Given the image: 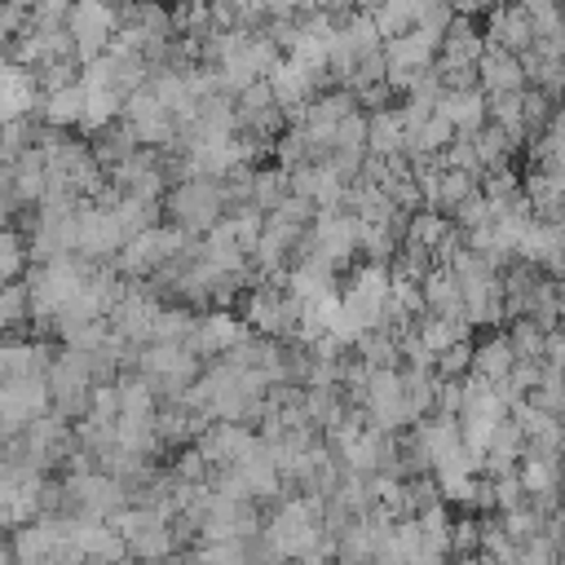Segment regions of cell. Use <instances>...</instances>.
Here are the masks:
<instances>
[{
	"label": "cell",
	"mask_w": 565,
	"mask_h": 565,
	"mask_svg": "<svg viewBox=\"0 0 565 565\" xmlns=\"http://www.w3.org/2000/svg\"><path fill=\"white\" fill-rule=\"evenodd\" d=\"M230 207V194L221 181H207V177H194V181H181L172 194H168V212L177 221V230L185 234H212L221 225V212Z\"/></svg>",
	"instance_id": "1"
},
{
	"label": "cell",
	"mask_w": 565,
	"mask_h": 565,
	"mask_svg": "<svg viewBox=\"0 0 565 565\" xmlns=\"http://www.w3.org/2000/svg\"><path fill=\"white\" fill-rule=\"evenodd\" d=\"M185 238H190L185 230H159V225H154V230L128 238V247L119 252V265H124L128 274H154L159 265H168V260L181 252Z\"/></svg>",
	"instance_id": "2"
},
{
	"label": "cell",
	"mask_w": 565,
	"mask_h": 565,
	"mask_svg": "<svg viewBox=\"0 0 565 565\" xmlns=\"http://www.w3.org/2000/svg\"><path fill=\"white\" fill-rule=\"evenodd\" d=\"M525 62L508 49H486L481 66H477V79L486 88V97H499V93H525Z\"/></svg>",
	"instance_id": "3"
},
{
	"label": "cell",
	"mask_w": 565,
	"mask_h": 565,
	"mask_svg": "<svg viewBox=\"0 0 565 565\" xmlns=\"http://www.w3.org/2000/svg\"><path fill=\"white\" fill-rule=\"evenodd\" d=\"M512 366H516L512 340H508V335H494V340H486V344L472 349V371H468V375L481 380V384H508Z\"/></svg>",
	"instance_id": "4"
},
{
	"label": "cell",
	"mask_w": 565,
	"mask_h": 565,
	"mask_svg": "<svg viewBox=\"0 0 565 565\" xmlns=\"http://www.w3.org/2000/svg\"><path fill=\"white\" fill-rule=\"evenodd\" d=\"M203 565H252V539H221V543H199Z\"/></svg>",
	"instance_id": "5"
},
{
	"label": "cell",
	"mask_w": 565,
	"mask_h": 565,
	"mask_svg": "<svg viewBox=\"0 0 565 565\" xmlns=\"http://www.w3.org/2000/svg\"><path fill=\"white\" fill-rule=\"evenodd\" d=\"M481 530H486V521H472V516L455 521V530H450V552H459V556H481Z\"/></svg>",
	"instance_id": "6"
},
{
	"label": "cell",
	"mask_w": 565,
	"mask_h": 565,
	"mask_svg": "<svg viewBox=\"0 0 565 565\" xmlns=\"http://www.w3.org/2000/svg\"><path fill=\"white\" fill-rule=\"evenodd\" d=\"M18 269H22V243H18V234L9 230V238H4V278L18 282Z\"/></svg>",
	"instance_id": "7"
},
{
	"label": "cell",
	"mask_w": 565,
	"mask_h": 565,
	"mask_svg": "<svg viewBox=\"0 0 565 565\" xmlns=\"http://www.w3.org/2000/svg\"><path fill=\"white\" fill-rule=\"evenodd\" d=\"M296 565H327V556H322V552H313V556H300Z\"/></svg>",
	"instance_id": "8"
}]
</instances>
